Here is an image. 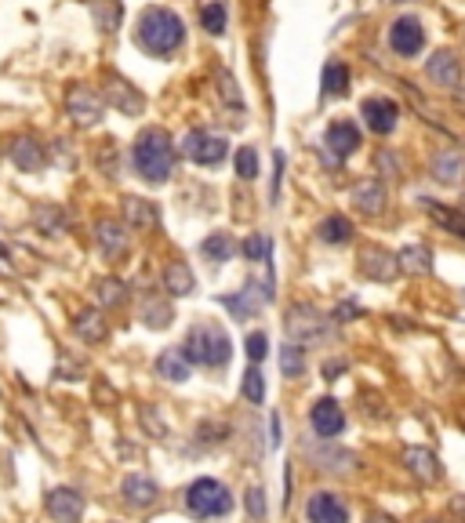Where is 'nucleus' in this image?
I'll list each match as a JSON object with an SVG mask.
<instances>
[{
	"instance_id": "nucleus-1",
	"label": "nucleus",
	"mask_w": 465,
	"mask_h": 523,
	"mask_svg": "<svg viewBox=\"0 0 465 523\" xmlns=\"http://www.w3.org/2000/svg\"><path fill=\"white\" fill-rule=\"evenodd\" d=\"M135 44L146 52V55H157V59H167L175 55L182 44H185V23L171 12V8H146L135 23Z\"/></svg>"
},
{
	"instance_id": "nucleus-2",
	"label": "nucleus",
	"mask_w": 465,
	"mask_h": 523,
	"mask_svg": "<svg viewBox=\"0 0 465 523\" xmlns=\"http://www.w3.org/2000/svg\"><path fill=\"white\" fill-rule=\"evenodd\" d=\"M131 164H135L138 178H146V182H153V185L167 182V175H171V167H175V146H171L167 131H160V128L142 131V135L135 138V146H131Z\"/></svg>"
},
{
	"instance_id": "nucleus-3",
	"label": "nucleus",
	"mask_w": 465,
	"mask_h": 523,
	"mask_svg": "<svg viewBox=\"0 0 465 523\" xmlns=\"http://www.w3.org/2000/svg\"><path fill=\"white\" fill-rule=\"evenodd\" d=\"M182 349L200 367H225L229 357H232V342H229V335L218 324H196V328H189Z\"/></svg>"
},
{
	"instance_id": "nucleus-4",
	"label": "nucleus",
	"mask_w": 465,
	"mask_h": 523,
	"mask_svg": "<svg viewBox=\"0 0 465 523\" xmlns=\"http://www.w3.org/2000/svg\"><path fill=\"white\" fill-rule=\"evenodd\" d=\"M185 509L196 519H214V516L232 512V494H229V487L222 480L200 476V480H193L185 487Z\"/></svg>"
},
{
	"instance_id": "nucleus-5",
	"label": "nucleus",
	"mask_w": 465,
	"mask_h": 523,
	"mask_svg": "<svg viewBox=\"0 0 465 523\" xmlns=\"http://www.w3.org/2000/svg\"><path fill=\"white\" fill-rule=\"evenodd\" d=\"M284 331H288V342H299V346H309V342H324L331 335V320L309 306V302H299L288 309L284 317Z\"/></svg>"
},
{
	"instance_id": "nucleus-6",
	"label": "nucleus",
	"mask_w": 465,
	"mask_h": 523,
	"mask_svg": "<svg viewBox=\"0 0 465 523\" xmlns=\"http://www.w3.org/2000/svg\"><path fill=\"white\" fill-rule=\"evenodd\" d=\"M182 153H185L193 164H200V167H214V164H222V160L229 157V142H225L222 135L207 131V128H193V131L182 138Z\"/></svg>"
},
{
	"instance_id": "nucleus-7",
	"label": "nucleus",
	"mask_w": 465,
	"mask_h": 523,
	"mask_svg": "<svg viewBox=\"0 0 465 523\" xmlns=\"http://www.w3.org/2000/svg\"><path fill=\"white\" fill-rule=\"evenodd\" d=\"M270 299H273V281H266V284H259V281H248L241 291L225 295V299H222V306L232 313V320H255Z\"/></svg>"
},
{
	"instance_id": "nucleus-8",
	"label": "nucleus",
	"mask_w": 465,
	"mask_h": 523,
	"mask_svg": "<svg viewBox=\"0 0 465 523\" xmlns=\"http://www.w3.org/2000/svg\"><path fill=\"white\" fill-rule=\"evenodd\" d=\"M309 429L317 440H335L346 433V411L335 396H320L313 407H309Z\"/></svg>"
},
{
	"instance_id": "nucleus-9",
	"label": "nucleus",
	"mask_w": 465,
	"mask_h": 523,
	"mask_svg": "<svg viewBox=\"0 0 465 523\" xmlns=\"http://www.w3.org/2000/svg\"><path fill=\"white\" fill-rule=\"evenodd\" d=\"M389 48L400 59H414L425 48V26H422V19H414V15L393 19V26H389Z\"/></svg>"
},
{
	"instance_id": "nucleus-10",
	"label": "nucleus",
	"mask_w": 465,
	"mask_h": 523,
	"mask_svg": "<svg viewBox=\"0 0 465 523\" xmlns=\"http://www.w3.org/2000/svg\"><path fill=\"white\" fill-rule=\"evenodd\" d=\"M360 149V128L353 120H335L324 131V153L331 164H342L346 157H353Z\"/></svg>"
},
{
	"instance_id": "nucleus-11",
	"label": "nucleus",
	"mask_w": 465,
	"mask_h": 523,
	"mask_svg": "<svg viewBox=\"0 0 465 523\" xmlns=\"http://www.w3.org/2000/svg\"><path fill=\"white\" fill-rule=\"evenodd\" d=\"M360 117H364V128L375 131V135H389L396 124H400V106L385 95H371L360 102Z\"/></svg>"
},
{
	"instance_id": "nucleus-12",
	"label": "nucleus",
	"mask_w": 465,
	"mask_h": 523,
	"mask_svg": "<svg viewBox=\"0 0 465 523\" xmlns=\"http://www.w3.org/2000/svg\"><path fill=\"white\" fill-rule=\"evenodd\" d=\"M306 519L309 523H349V505L335 490H317L306 501Z\"/></svg>"
},
{
	"instance_id": "nucleus-13",
	"label": "nucleus",
	"mask_w": 465,
	"mask_h": 523,
	"mask_svg": "<svg viewBox=\"0 0 465 523\" xmlns=\"http://www.w3.org/2000/svg\"><path fill=\"white\" fill-rule=\"evenodd\" d=\"M102 99L91 91V88H84V84H73L70 91H66V113L81 124V128H91V124H99L102 120Z\"/></svg>"
},
{
	"instance_id": "nucleus-14",
	"label": "nucleus",
	"mask_w": 465,
	"mask_h": 523,
	"mask_svg": "<svg viewBox=\"0 0 465 523\" xmlns=\"http://www.w3.org/2000/svg\"><path fill=\"white\" fill-rule=\"evenodd\" d=\"M403 469H407L418 483H425V487H432V483L443 480V461H440L436 451H429V447H403Z\"/></svg>"
},
{
	"instance_id": "nucleus-15",
	"label": "nucleus",
	"mask_w": 465,
	"mask_h": 523,
	"mask_svg": "<svg viewBox=\"0 0 465 523\" xmlns=\"http://www.w3.org/2000/svg\"><path fill=\"white\" fill-rule=\"evenodd\" d=\"M400 273H403V270H400V258L389 254V251H382V247H367V251L360 254V277H364V281L389 284V281L400 277Z\"/></svg>"
},
{
	"instance_id": "nucleus-16",
	"label": "nucleus",
	"mask_w": 465,
	"mask_h": 523,
	"mask_svg": "<svg viewBox=\"0 0 465 523\" xmlns=\"http://www.w3.org/2000/svg\"><path fill=\"white\" fill-rule=\"evenodd\" d=\"M44 509H48V516L59 519V523H77V519L84 516V498H81L73 487H55V490H48Z\"/></svg>"
},
{
	"instance_id": "nucleus-17",
	"label": "nucleus",
	"mask_w": 465,
	"mask_h": 523,
	"mask_svg": "<svg viewBox=\"0 0 465 523\" xmlns=\"http://www.w3.org/2000/svg\"><path fill=\"white\" fill-rule=\"evenodd\" d=\"M309 458L324 472H353L360 465V458L346 447H335V440H320V447H309Z\"/></svg>"
},
{
	"instance_id": "nucleus-18",
	"label": "nucleus",
	"mask_w": 465,
	"mask_h": 523,
	"mask_svg": "<svg viewBox=\"0 0 465 523\" xmlns=\"http://www.w3.org/2000/svg\"><path fill=\"white\" fill-rule=\"evenodd\" d=\"M425 77L436 84V88H447L454 91L461 84V62L454 52H436L429 62H425Z\"/></svg>"
},
{
	"instance_id": "nucleus-19",
	"label": "nucleus",
	"mask_w": 465,
	"mask_h": 523,
	"mask_svg": "<svg viewBox=\"0 0 465 523\" xmlns=\"http://www.w3.org/2000/svg\"><path fill=\"white\" fill-rule=\"evenodd\" d=\"M8 157L15 160V167L19 171H44V164H48V153H44V146L33 138V135H23V138H12V146H8Z\"/></svg>"
},
{
	"instance_id": "nucleus-20",
	"label": "nucleus",
	"mask_w": 465,
	"mask_h": 523,
	"mask_svg": "<svg viewBox=\"0 0 465 523\" xmlns=\"http://www.w3.org/2000/svg\"><path fill=\"white\" fill-rule=\"evenodd\" d=\"M385 200H389V193H385V182H378V178H367V182H360V185L353 189V207H356L360 214H367V218L382 214V211H385Z\"/></svg>"
},
{
	"instance_id": "nucleus-21",
	"label": "nucleus",
	"mask_w": 465,
	"mask_h": 523,
	"mask_svg": "<svg viewBox=\"0 0 465 523\" xmlns=\"http://www.w3.org/2000/svg\"><path fill=\"white\" fill-rule=\"evenodd\" d=\"M432 178L440 182V185H458L461 178H465V157L458 153V149H440L436 157H432Z\"/></svg>"
},
{
	"instance_id": "nucleus-22",
	"label": "nucleus",
	"mask_w": 465,
	"mask_h": 523,
	"mask_svg": "<svg viewBox=\"0 0 465 523\" xmlns=\"http://www.w3.org/2000/svg\"><path fill=\"white\" fill-rule=\"evenodd\" d=\"M120 494H124L128 505H135V509H149V505H157L160 487H157L149 476H138V472H135V476H124Z\"/></svg>"
},
{
	"instance_id": "nucleus-23",
	"label": "nucleus",
	"mask_w": 465,
	"mask_h": 523,
	"mask_svg": "<svg viewBox=\"0 0 465 523\" xmlns=\"http://www.w3.org/2000/svg\"><path fill=\"white\" fill-rule=\"evenodd\" d=\"M73 335H77L81 342H88V346H99V342L109 338V320H106L99 309H84V313L73 320Z\"/></svg>"
},
{
	"instance_id": "nucleus-24",
	"label": "nucleus",
	"mask_w": 465,
	"mask_h": 523,
	"mask_svg": "<svg viewBox=\"0 0 465 523\" xmlns=\"http://www.w3.org/2000/svg\"><path fill=\"white\" fill-rule=\"evenodd\" d=\"M30 218H33V225H37L44 236H59V233H66V229H70L66 211H62L59 204H48V200H44V204H37Z\"/></svg>"
},
{
	"instance_id": "nucleus-25",
	"label": "nucleus",
	"mask_w": 465,
	"mask_h": 523,
	"mask_svg": "<svg viewBox=\"0 0 465 523\" xmlns=\"http://www.w3.org/2000/svg\"><path fill=\"white\" fill-rule=\"evenodd\" d=\"M95 240H99V247H102L106 258H124L128 254V233L117 222H99L95 225Z\"/></svg>"
},
{
	"instance_id": "nucleus-26",
	"label": "nucleus",
	"mask_w": 465,
	"mask_h": 523,
	"mask_svg": "<svg viewBox=\"0 0 465 523\" xmlns=\"http://www.w3.org/2000/svg\"><path fill=\"white\" fill-rule=\"evenodd\" d=\"M189 357H185V349H164L160 357H157V375L164 378V382H185L189 378Z\"/></svg>"
},
{
	"instance_id": "nucleus-27",
	"label": "nucleus",
	"mask_w": 465,
	"mask_h": 523,
	"mask_svg": "<svg viewBox=\"0 0 465 523\" xmlns=\"http://www.w3.org/2000/svg\"><path fill=\"white\" fill-rule=\"evenodd\" d=\"M353 222L346 218V214H327L320 225H317V236H320V243H331V247H346L349 240H353Z\"/></svg>"
},
{
	"instance_id": "nucleus-28",
	"label": "nucleus",
	"mask_w": 465,
	"mask_h": 523,
	"mask_svg": "<svg viewBox=\"0 0 465 523\" xmlns=\"http://www.w3.org/2000/svg\"><path fill=\"white\" fill-rule=\"evenodd\" d=\"M396 258H400V270L411 273V277H429L432 273V251L422 247V243H407Z\"/></svg>"
},
{
	"instance_id": "nucleus-29",
	"label": "nucleus",
	"mask_w": 465,
	"mask_h": 523,
	"mask_svg": "<svg viewBox=\"0 0 465 523\" xmlns=\"http://www.w3.org/2000/svg\"><path fill=\"white\" fill-rule=\"evenodd\" d=\"M164 288H167V295L185 299V295L196 291V277H193V270L185 266V262H171V266L164 270Z\"/></svg>"
},
{
	"instance_id": "nucleus-30",
	"label": "nucleus",
	"mask_w": 465,
	"mask_h": 523,
	"mask_svg": "<svg viewBox=\"0 0 465 523\" xmlns=\"http://www.w3.org/2000/svg\"><path fill=\"white\" fill-rule=\"evenodd\" d=\"M109 102H113L120 113H128V117H138V113L146 109V99H142L128 81H109Z\"/></svg>"
},
{
	"instance_id": "nucleus-31",
	"label": "nucleus",
	"mask_w": 465,
	"mask_h": 523,
	"mask_svg": "<svg viewBox=\"0 0 465 523\" xmlns=\"http://www.w3.org/2000/svg\"><path fill=\"white\" fill-rule=\"evenodd\" d=\"M124 214H128V222H131L135 229H157V225H160L157 204L138 200V196H128V200H124Z\"/></svg>"
},
{
	"instance_id": "nucleus-32",
	"label": "nucleus",
	"mask_w": 465,
	"mask_h": 523,
	"mask_svg": "<svg viewBox=\"0 0 465 523\" xmlns=\"http://www.w3.org/2000/svg\"><path fill=\"white\" fill-rule=\"evenodd\" d=\"M320 88H324V99H342V95L349 91V66L338 62V59H331V62L324 66Z\"/></svg>"
},
{
	"instance_id": "nucleus-33",
	"label": "nucleus",
	"mask_w": 465,
	"mask_h": 523,
	"mask_svg": "<svg viewBox=\"0 0 465 523\" xmlns=\"http://www.w3.org/2000/svg\"><path fill=\"white\" fill-rule=\"evenodd\" d=\"M232 251H237V243H232V236H229V233H211V236L200 243V254H204L207 262H214V266L229 262V258H232Z\"/></svg>"
},
{
	"instance_id": "nucleus-34",
	"label": "nucleus",
	"mask_w": 465,
	"mask_h": 523,
	"mask_svg": "<svg viewBox=\"0 0 465 523\" xmlns=\"http://www.w3.org/2000/svg\"><path fill=\"white\" fill-rule=\"evenodd\" d=\"M95 299H99V306H106V309L124 306V302H128V284L117 281V277H102V281L95 284Z\"/></svg>"
},
{
	"instance_id": "nucleus-35",
	"label": "nucleus",
	"mask_w": 465,
	"mask_h": 523,
	"mask_svg": "<svg viewBox=\"0 0 465 523\" xmlns=\"http://www.w3.org/2000/svg\"><path fill=\"white\" fill-rule=\"evenodd\" d=\"M142 324L153 328V331H164L171 324V306L164 299H146L142 302Z\"/></svg>"
},
{
	"instance_id": "nucleus-36",
	"label": "nucleus",
	"mask_w": 465,
	"mask_h": 523,
	"mask_svg": "<svg viewBox=\"0 0 465 523\" xmlns=\"http://www.w3.org/2000/svg\"><path fill=\"white\" fill-rule=\"evenodd\" d=\"M280 371H284V378H302L306 375V349L299 342H288L280 349Z\"/></svg>"
},
{
	"instance_id": "nucleus-37",
	"label": "nucleus",
	"mask_w": 465,
	"mask_h": 523,
	"mask_svg": "<svg viewBox=\"0 0 465 523\" xmlns=\"http://www.w3.org/2000/svg\"><path fill=\"white\" fill-rule=\"evenodd\" d=\"M91 8L99 15V30L102 33H113L117 23H120V0H91Z\"/></svg>"
},
{
	"instance_id": "nucleus-38",
	"label": "nucleus",
	"mask_w": 465,
	"mask_h": 523,
	"mask_svg": "<svg viewBox=\"0 0 465 523\" xmlns=\"http://www.w3.org/2000/svg\"><path fill=\"white\" fill-rule=\"evenodd\" d=\"M200 26H204L211 37L225 33V8L218 5V0H211V5H204V8H200Z\"/></svg>"
},
{
	"instance_id": "nucleus-39",
	"label": "nucleus",
	"mask_w": 465,
	"mask_h": 523,
	"mask_svg": "<svg viewBox=\"0 0 465 523\" xmlns=\"http://www.w3.org/2000/svg\"><path fill=\"white\" fill-rule=\"evenodd\" d=\"M244 254H248V262H270L273 240H270L266 233H251V236L244 240Z\"/></svg>"
},
{
	"instance_id": "nucleus-40",
	"label": "nucleus",
	"mask_w": 465,
	"mask_h": 523,
	"mask_svg": "<svg viewBox=\"0 0 465 523\" xmlns=\"http://www.w3.org/2000/svg\"><path fill=\"white\" fill-rule=\"evenodd\" d=\"M244 400H251V404H262V400H266V378H262L259 364H251L248 375H244Z\"/></svg>"
},
{
	"instance_id": "nucleus-41",
	"label": "nucleus",
	"mask_w": 465,
	"mask_h": 523,
	"mask_svg": "<svg viewBox=\"0 0 465 523\" xmlns=\"http://www.w3.org/2000/svg\"><path fill=\"white\" fill-rule=\"evenodd\" d=\"M214 81H218V95H222V102H225V106H237V109H244V99H241L237 81H232L225 70H218V73H214Z\"/></svg>"
},
{
	"instance_id": "nucleus-42",
	"label": "nucleus",
	"mask_w": 465,
	"mask_h": 523,
	"mask_svg": "<svg viewBox=\"0 0 465 523\" xmlns=\"http://www.w3.org/2000/svg\"><path fill=\"white\" fill-rule=\"evenodd\" d=\"M237 175L244 182L259 178V153H255V146H241V153H237Z\"/></svg>"
},
{
	"instance_id": "nucleus-43",
	"label": "nucleus",
	"mask_w": 465,
	"mask_h": 523,
	"mask_svg": "<svg viewBox=\"0 0 465 523\" xmlns=\"http://www.w3.org/2000/svg\"><path fill=\"white\" fill-rule=\"evenodd\" d=\"M375 167H378V175H382V178H400V175H403V160H400L393 149H378Z\"/></svg>"
},
{
	"instance_id": "nucleus-44",
	"label": "nucleus",
	"mask_w": 465,
	"mask_h": 523,
	"mask_svg": "<svg viewBox=\"0 0 465 523\" xmlns=\"http://www.w3.org/2000/svg\"><path fill=\"white\" fill-rule=\"evenodd\" d=\"M244 353H248L251 364H262L266 353H270V338H266V331H251L248 342H244Z\"/></svg>"
},
{
	"instance_id": "nucleus-45",
	"label": "nucleus",
	"mask_w": 465,
	"mask_h": 523,
	"mask_svg": "<svg viewBox=\"0 0 465 523\" xmlns=\"http://www.w3.org/2000/svg\"><path fill=\"white\" fill-rule=\"evenodd\" d=\"M266 512H270V505H266V490H262V487H251V490H248V516L259 523V519H266Z\"/></svg>"
},
{
	"instance_id": "nucleus-46",
	"label": "nucleus",
	"mask_w": 465,
	"mask_h": 523,
	"mask_svg": "<svg viewBox=\"0 0 465 523\" xmlns=\"http://www.w3.org/2000/svg\"><path fill=\"white\" fill-rule=\"evenodd\" d=\"M353 317H360V306H356V302H342V306L331 313V320H335V324H349Z\"/></svg>"
},
{
	"instance_id": "nucleus-47",
	"label": "nucleus",
	"mask_w": 465,
	"mask_h": 523,
	"mask_svg": "<svg viewBox=\"0 0 465 523\" xmlns=\"http://www.w3.org/2000/svg\"><path fill=\"white\" fill-rule=\"evenodd\" d=\"M284 443V429H280V414H270V447L277 451Z\"/></svg>"
},
{
	"instance_id": "nucleus-48",
	"label": "nucleus",
	"mask_w": 465,
	"mask_h": 523,
	"mask_svg": "<svg viewBox=\"0 0 465 523\" xmlns=\"http://www.w3.org/2000/svg\"><path fill=\"white\" fill-rule=\"evenodd\" d=\"M142 425H149V429H153V436H164V422L157 418V411H153V407H146V411H142Z\"/></svg>"
},
{
	"instance_id": "nucleus-49",
	"label": "nucleus",
	"mask_w": 465,
	"mask_h": 523,
	"mask_svg": "<svg viewBox=\"0 0 465 523\" xmlns=\"http://www.w3.org/2000/svg\"><path fill=\"white\" fill-rule=\"evenodd\" d=\"M346 367H349L346 360H327V364H324V378H327V382H335V378H338Z\"/></svg>"
},
{
	"instance_id": "nucleus-50",
	"label": "nucleus",
	"mask_w": 465,
	"mask_h": 523,
	"mask_svg": "<svg viewBox=\"0 0 465 523\" xmlns=\"http://www.w3.org/2000/svg\"><path fill=\"white\" fill-rule=\"evenodd\" d=\"M364 523H400V519H396V516H389V512H371Z\"/></svg>"
},
{
	"instance_id": "nucleus-51",
	"label": "nucleus",
	"mask_w": 465,
	"mask_h": 523,
	"mask_svg": "<svg viewBox=\"0 0 465 523\" xmlns=\"http://www.w3.org/2000/svg\"><path fill=\"white\" fill-rule=\"evenodd\" d=\"M451 509H458V512H465V498H461V494H458V498H454V501H451Z\"/></svg>"
},
{
	"instance_id": "nucleus-52",
	"label": "nucleus",
	"mask_w": 465,
	"mask_h": 523,
	"mask_svg": "<svg viewBox=\"0 0 465 523\" xmlns=\"http://www.w3.org/2000/svg\"><path fill=\"white\" fill-rule=\"evenodd\" d=\"M429 523H443V519H429Z\"/></svg>"
}]
</instances>
